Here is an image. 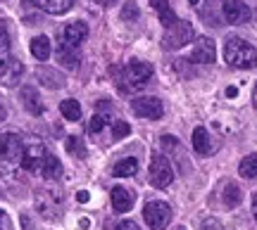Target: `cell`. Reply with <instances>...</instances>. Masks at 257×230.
I'll return each mask as SVG.
<instances>
[{"mask_svg":"<svg viewBox=\"0 0 257 230\" xmlns=\"http://www.w3.org/2000/svg\"><path fill=\"white\" fill-rule=\"evenodd\" d=\"M22 104H24L27 112H31L34 116H41V114H43V102H41L38 90L34 86H24V88H22Z\"/></svg>","mask_w":257,"mask_h":230,"instance_id":"15","label":"cell"},{"mask_svg":"<svg viewBox=\"0 0 257 230\" xmlns=\"http://www.w3.org/2000/svg\"><path fill=\"white\" fill-rule=\"evenodd\" d=\"M22 168L27 174H36L43 176L48 180H53L57 176L62 174V164L55 154H50L41 142H29L22 150Z\"/></svg>","mask_w":257,"mask_h":230,"instance_id":"1","label":"cell"},{"mask_svg":"<svg viewBox=\"0 0 257 230\" xmlns=\"http://www.w3.org/2000/svg\"><path fill=\"white\" fill-rule=\"evenodd\" d=\"M22 76H24V64L15 60V57H0V86H5V88H12V86H17L22 81Z\"/></svg>","mask_w":257,"mask_h":230,"instance_id":"8","label":"cell"},{"mask_svg":"<svg viewBox=\"0 0 257 230\" xmlns=\"http://www.w3.org/2000/svg\"><path fill=\"white\" fill-rule=\"evenodd\" d=\"M252 214H255V221H257V192H255V197H252Z\"/></svg>","mask_w":257,"mask_h":230,"instance_id":"34","label":"cell"},{"mask_svg":"<svg viewBox=\"0 0 257 230\" xmlns=\"http://www.w3.org/2000/svg\"><path fill=\"white\" fill-rule=\"evenodd\" d=\"M22 150L24 142L17 133H3L0 136V168H17L22 166Z\"/></svg>","mask_w":257,"mask_h":230,"instance_id":"4","label":"cell"},{"mask_svg":"<svg viewBox=\"0 0 257 230\" xmlns=\"http://www.w3.org/2000/svg\"><path fill=\"white\" fill-rule=\"evenodd\" d=\"M36 206L38 212L43 214V216H55L57 209L62 206V194H60V190H41V192L36 194Z\"/></svg>","mask_w":257,"mask_h":230,"instance_id":"11","label":"cell"},{"mask_svg":"<svg viewBox=\"0 0 257 230\" xmlns=\"http://www.w3.org/2000/svg\"><path fill=\"white\" fill-rule=\"evenodd\" d=\"M143 218H146L150 230H165L172 221V206L167 202H160V200L148 202L143 206Z\"/></svg>","mask_w":257,"mask_h":230,"instance_id":"6","label":"cell"},{"mask_svg":"<svg viewBox=\"0 0 257 230\" xmlns=\"http://www.w3.org/2000/svg\"><path fill=\"white\" fill-rule=\"evenodd\" d=\"M224 60L233 69H252L257 66V50L243 38H229L224 46Z\"/></svg>","mask_w":257,"mask_h":230,"instance_id":"2","label":"cell"},{"mask_svg":"<svg viewBox=\"0 0 257 230\" xmlns=\"http://www.w3.org/2000/svg\"><path fill=\"white\" fill-rule=\"evenodd\" d=\"M193 40V26L188 22L176 19L174 24H169L165 28V36H162V48L165 50H181L184 46H188Z\"/></svg>","mask_w":257,"mask_h":230,"instance_id":"5","label":"cell"},{"mask_svg":"<svg viewBox=\"0 0 257 230\" xmlns=\"http://www.w3.org/2000/svg\"><path fill=\"white\" fill-rule=\"evenodd\" d=\"M128 133H131V126H128L126 121H114V126H112V136L117 140H121V138H126Z\"/></svg>","mask_w":257,"mask_h":230,"instance_id":"27","label":"cell"},{"mask_svg":"<svg viewBox=\"0 0 257 230\" xmlns=\"http://www.w3.org/2000/svg\"><path fill=\"white\" fill-rule=\"evenodd\" d=\"M224 197H221V200H224V204H226V206H231V209H233V206H238L240 204V200H243V194H240V190H238V185L236 183H229L226 185V188H224Z\"/></svg>","mask_w":257,"mask_h":230,"instance_id":"23","label":"cell"},{"mask_svg":"<svg viewBox=\"0 0 257 230\" xmlns=\"http://www.w3.org/2000/svg\"><path fill=\"white\" fill-rule=\"evenodd\" d=\"M114 230H141V228H138V223H134V221H128V218H126V221L117 223V228H114Z\"/></svg>","mask_w":257,"mask_h":230,"instance_id":"30","label":"cell"},{"mask_svg":"<svg viewBox=\"0 0 257 230\" xmlns=\"http://www.w3.org/2000/svg\"><path fill=\"white\" fill-rule=\"evenodd\" d=\"M226 95H229V98H236V95H238V88H236V86H229V88H226Z\"/></svg>","mask_w":257,"mask_h":230,"instance_id":"32","label":"cell"},{"mask_svg":"<svg viewBox=\"0 0 257 230\" xmlns=\"http://www.w3.org/2000/svg\"><path fill=\"white\" fill-rule=\"evenodd\" d=\"M153 78V66L148 62H128L119 74V90L124 92H136L146 88Z\"/></svg>","mask_w":257,"mask_h":230,"instance_id":"3","label":"cell"},{"mask_svg":"<svg viewBox=\"0 0 257 230\" xmlns=\"http://www.w3.org/2000/svg\"><path fill=\"white\" fill-rule=\"evenodd\" d=\"M10 50V34L5 28V22H0V57H5Z\"/></svg>","mask_w":257,"mask_h":230,"instance_id":"28","label":"cell"},{"mask_svg":"<svg viewBox=\"0 0 257 230\" xmlns=\"http://www.w3.org/2000/svg\"><path fill=\"white\" fill-rule=\"evenodd\" d=\"M150 2H153V8L157 10L160 22L165 24V28L169 26V24H174V22H176V14L172 12V8H169V0H150Z\"/></svg>","mask_w":257,"mask_h":230,"instance_id":"21","label":"cell"},{"mask_svg":"<svg viewBox=\"0 0 257 230\" xmlns=\"http://www.w3.org/2000/svg\"><path fill=\"white\" fill-rule=\"evenodd\" d=\"M93 2H98V5H112V2H117V0H93Z\"/></svg>","mask_w":257,"mask_h":230,"instance_id":"35","label":"cell"},{"mask_svg":"<svg viewBox=\"0 0 257 230\" xmlns=\"http://www.w3.org/2000/svg\"><path fill=\"white\" fill-rule=\"evenodd\" d=\"M112 206H114V212L119 214H126L131 206H134V192L131 190H126V188H121V185H117V188H112Z\"/></svg>","mask_w":257,"mask_h":230,"instance_id":"14","label":"cell"},{"mask_svg":"<svg viewBox=\"0 0 257 230\" xmlns=\"http://www.w3.org/2000/svg\"><path fill=\"white\" fill-rule=\"evenodd\" d=\"M50 38L48 36H36L34 40H31V55L36 57V60H41V62H46L48 57H50Z\"/></svg>","mask_w":257,"mask_h":230,"instance_id":"19","label":"cell"},{"mask_svg":"<svg viewBox=\"0 0 257 230\" xmlns=\"http://www.w3.org/2000/svg\"><path fill=\"white\" fill-rule=\"evenodd\" d=\"M105 124H107V119H105L102 114H95V116L88 121V133H100V130L105 128Z\"/></svg>","mask_w":257,"mask_h":230,"instance_id":"29","label":"cell"},{"mask_svg":"<svg viewBox=\"0 0 257 230\" xmlns=\"http://www.w3.org/2000/svg\"><path fill=\"white\" fill-rule=\"evenodd\" d=\"M238 174L243 178H257V152L255 154H248L238 166Z\"/></svg>","mask_w":257,"mask_h":230,"instance_id":"24","label":"cell"},{"mask_svg":"<svg viewBox=\"0 0 257 230\" xmlns=\"http://www.w3.org/2000/svg\"><path fill=\"white\" fill-rule=\"evenodd\" d=\"M64 43L69 48H79L86 40L88 36V24H83V22H72V24H67L64 26Z\"/></svg>","mask_w":257,"mask_h":230,"instance_id":"13","label":"cell"},{"mask_svg":"<svg viewBox=\"0 0 257 230\" xmlns=\"http://www.w3.org/2000/svg\"><path fill=\"white\" fill-rule=\"evenodd\" d=\"M88 200H91V192H88V190H79V192H76V202L86 204Z\"/></svg>","mask_w":257,"mask_h":230,"instance_id":"31","label":"cell"},{"mask_svg":"<svg viewBox=\"0 0 257 230\" xmlns=\"http://www.w3.org/2000/svg\"><path fill=\"white\" fill-rule=\"evenodd\" d=\"M0 223H3V212H0Z\"/></svg>","mask_w":257,"mask_h":230,"instance_id":"38","label":"cell"},{"mask_svg":"<svg viewBox=\"0 0 257 230\" xmlns=\"http://www.w3.org/2000/svg\"><path fill=\"white\" fill-rule=\"evenodd\" d=\"M148 178H150V183L155 185V188H160V190H165L167 185H172V180H174V168L169 164V159L162 154H153Z\"/></svg>","mask_w":257,"mask_h":230,"instance_id":"7","label":"cell"},{"mask_svg":"<svg viewBox=\"0 0 257 230\" xmlns=\"http://www.w3.org/2000/svg\"><path fill=\"white\" fill-rule=\"evenodd\" d=\"M179 230H186V228H179Z\"/></svg>","mask_w":257,"mask_h":230,"instance_id":"39","label":"cell"},{"mask_svg":"<svg viewBox=\"0 0 257 230\" xmlns=\"http://www.w3.org/2000/svg\"><path fill=\"white\" fill-rule=\"evenodd\" d=\"M34 5L48 14H64L74 5V0H34Z\"/></svg>","mask_w":257,"mask_h":230,"instance_id":"16","label":"cell"},{"mask_svg":"<svg viewBox=\"0 0 257 230\" xmlns=\"http://www.w3.org/2000/svg\"><path fill=\"white\" fill-rule=\"evenodd\" d=\"M60 112H62V116L64 119H69V121H79L81 119V104L76 100H62V104H60Z\"/></svg>","mask_w":257,"mask_h":230,"instance_id":"22","label":"cell"},{"mask_svg":"<svg viewBox=\"0 0 257 230\" xmlns=\"http://www.w3.org/2000/svg\"><path fill=\"white\" fill-rule=\"evenodd\" d=\"M121 19H126V22H136L138 19V5L134 0H126V5L121 8Z\"/></svg>","mask_w":257,"mask_h":230,"instance_id":"26","label":"cell"},{"mask_svg":"<svg viewBox=\"0 0 257 230\" xmlns=\"http://www.w3.org/2000/svg\"><path fill=\"white\" fill-rule=\"evenodd\" d=\"M98 110H110V102H105V100H100V102H98Z\"/></svg>","mask_w":257,"mask_h":230,"instance_id":"33","label":"cell"},{"mask_svg":"<svg viewBox=\"0 0 257 230\" xmlns=\"http://www.w3.org/2000/svg\"><path fill=\"white\" fill-rule=\"evenodd\" d=\"M131 107L136 112L138 116L143 119H150V121H157L162 114H165V104L160 98H136L131 102Z\"/></svg>","mask_w":257,"mask_h":230,"instance_id":"9","label":"cell"},{"mask_svg":"<svg viewBox=\"0 0 257 230\" xmlns=\"http://www.w3.org/2000/svg\"><path fill=\"white\" fill-rule=\"evenodd\" d=\"M252 102H255V110H257V83H255V92H252Z\"/></svg>","mask_w":257,"mask_h":230,"instance_id":"36","label":"cell"},{"mask_svg":"<svg viewBox=\"0 0 257 230\" xmlns=\"http://www.w3.org/2000/svg\"><path fill=\"white\" fill-rule=\"evenodd\" d=\"M221 14H224V19H226L229 24H245L252 12H250V8L243 0H224Z\"/></svg>","mask_w":257,"mask_h":230,"instance_id":"10","label":"cell"},{"mask_svg":"<svg viewBox=\"0 0 257 230\" xmlns=\"http://www.w3.org/2000/svg\"><path fill=\"white\" fill-rule=\"evenodd\" d=\"M193 148H195V152L198 154H210L212 152V145H210V133L202 128V126H198V128L193 130Z\"/></svg>","mask_w":257,"mask_h":230,"instance_id":"17","label":"cell"},{"mask_svg":"<svg viewBox=\"0 0 257 230\" xmlns=\"http://www.w3.org/2000/svg\"><path fill=\"white\" fill-rule=\"evenodd\" d=\"M67 152L74 156H79V159H83V156H86V145H83V140L76 138V136H69V138H67Z\"/></svg>","mask_w":257,"mask_h":230,"instance_id":"25","label":"cell"},{"mask_svg":"<svg viewBox=\"0 0 257 230\" xmlns=\"http://www.w3.org/2000/svg\"><path fill=\"white\" fill-rule=\"evenodd\" d=\"M217 60V48H214V40L212 38H200L195 48L191 52V62H198V64H212Z\"/></svg>","mask_w":257,"mask_h":230,"instance_id":"12","label":"cell"},{"mask_svg":"<svg viewBox=\"0 0 257 230\" xmlns=\"http://www.w3.org/2000/svg\"><path fill=\"white\" fill-rule=\"evenodd\" d=\"M136 171H138V162L134 159V156H124V159H119V162L114 164V168H112V174L117 176V178L136 176Z\"/></svg>","mask_w":257,"mask_h":230,"instance_id":"20","label":"cell"},{"mask_svg":"<svg viewBox=\"0 0 257 230\" xmlns=\"http://www.w3.org/2000/svg\"><path fill=\"white\" fill-rule=\"evenodd\" d=\"M188 2H191V5H198V2H200V0H188Z\"/></svg>","mask_w":257,"mask_h":230,"instance_id":"37","label":"cell"},{"mask_svg":"<svg viewBox=\"0 0 257 230\" xmlns=\"http://www.w3.org/2000/svg\"><path fill=\"white\" fill-rule=\"evenodd\" d=\"M57 60H60L67 69H76V66H79V52H76V48H69L67 43H60V48H57Z\"/></svg>","mask_w":257,"mask_h":230,"instance_id":"18","label":"cell"}]
</instances>
